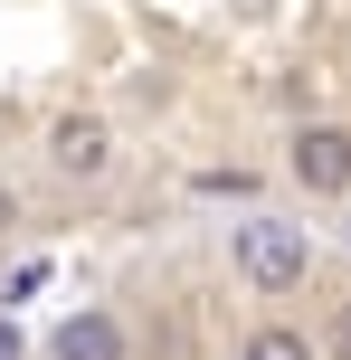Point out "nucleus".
<instances>
[{"label": "nucleus", "mask_w": 351, "mask_h": 360, "mask_svg": "<svg viewBox=\"0 0 351 360\" xmlns=\"http://www.w3.org/2000/svg\"><path fill=\"white\" fill-rule=\"evenodd\" d=\"M238 275H247V294H304L314 237H304L295 218H247L238 228Z\"/></svg>", "instance_id": "1"}, {"label": "nucleus", "mask_w": 351, "mask_h": 360, "mask_svg": "<svg viewBox=\"0 0 351 360\" xmlns=\"http://www.w3.org/2000/svg\"><path fill=\"white\" fill-rule=\"evenodd\" d=\"M285 180H295L304 199H351V124H295Z\"/></svg>", "instance_id": "2"}, {"label": "nucleus", "mask_w": 351, "mask_h": 360, "mask_svg": "<svg viewBox=\"0 0 351 360\" xmlns=\"http://www.w3.org/2000/svg\"><path fill=\"white\" fill-rule=\"evenodd\" d=\"M48 162L67 180H105L114 171V124H105V114H57V124H48Z\"/></svg>", "instance_id": "3"}, {"label": "nucleus", "mask_w": 351, "mask_h": 360, "mask_svg": "<svg viewBox=\"0 0 351 360\" xmlns=\"http://www.w3.org/2000/svg\"><path fill=\"white\" fill-rule=\"evenodd\" d=\"M48 360H124V323H114V313H67V323H57V342H48Z\"/></svg>", "instance_id": "4"}, {"label": "nucleus", "mask_w": 351, "mask_h": 360, "mask_svg": "<svg viewBox=\"0 0 351 360\" xmlns=\"http://www.w3.org/2000/svg\"><path fill=\"white\" fill-rule=\"evenodd\" d=\"M238 360H323V342H314L304 323H257V332L238 342Z\"/></svg>", "instance_id": "5"}, {"label": "nucleus", "mask_w": 351, "mask_h": 360, "mask_svg": "<svg viewBox=\"0 0 351 360\" xmlns=\"http://www.w3.org/2000/svg\"><path fill=\"white\" fill-rule=\"evenodd\" d=\"M323 360H351V304L333 313V332H323Z\"/></svg>", "instance_id": "6"}, {"label": "nucleus", "mask_w": 351, "mask_h": 360, "mask_svg": "<svg viewBox=\"0 0 351 360\" xmlns=\"http://www.w3.org/2000/svg\"><path fill=\"white\" fill-rule=\"evenodd\" d=\"M10 218H19V190H10V180H0V228H10Z\"/></svg>", "instance_id": "7"}, {"label": "nucleus", "mask_w": 351, "mask_h": 360, "mask_svg": "<svg viewBox=\"0 0 351 360\" xmlns=\"http://www.w3.org/2000/svg\"><path fill=\"white\" fill-rule=\"evenodd\" d=\"M0 360H19V332H10V323H0Z\"/></svg>", "instance_id": "8"}]
</instances>
